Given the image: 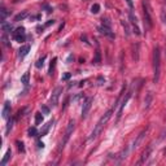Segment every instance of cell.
Instances as JSON below:
<instances>
[{
    "mask_svg": "<svg viewBox=\"0 0 166 166\" xmlns=\"http://www.w3.org/2000/svg\"><path fill=\"white\" fill-rule=\"evenodd\" d=\"M112 113H113V110L110 109V110H108L107 113H105L104 115H103L101 118L99 119V122L96 123V126L93 127V130H92V132H91V135H90V140H93V139H96L97 138V135L100 134V132L103 131V129L105 127V125L108 123V121L110 119V117H112Z\"/></svg>",
    "mask_w": 166,
    "mask_h": 166,
    "instance_id": "obj_1",
    "label": "cell"
},
{
    "mask_svg": "<svg viewBox=\"0 0 166 166\" xmlns=\"http://www.w3.org/2000/svg\"><path fill=\"white\" fill-rule=\"evenodd\" d=\"M153 73H155L153 82L158 83L160 74H161V55H160V48L158 47H156L155 51H153Z\"/></svg>",
    "mask_w": 166,
    "mask_h": 166,
    "instance_id": "obj_2",
    "label": "cell"
},
{
    "mask_svg": "<svg viewBox=\"0 0 166 166\" xmlns=\"http://www.w3.org/2000/svg\"><path fill=\"white\" fill-rule=\"evenodd\" d=\"M143 14H144V26L147 27V30H151L153 26L152 22V16H151V7H149V1L144 0L143 1Z\"/></svg>",
    "mask_w": 166,
    "mask_h": 166,
    "instance_id": "obj_3",
    "label": "cell"
},
{
    "mask_svg": "<svg viewBox=\"0 0 166 166\" xmlns=\"http://www.w3.org/2000/svg\"><path fill=\"white\" fill-rule=\"evenodd\" d=\"M13 39L18 43H22L25 42L26 39V31L23 27H18L16 29V31H13Z\"/></svg>",
    "mask_w": 166,
    "mask_h": 166,
    "instance_id": "obj_4",
    "label": "cell"
},
{
    "mask_svg": "<svg viewBox=\"0 0 166 166\" xmlns=\"http://www.w3.org/2000/svg\"><path fill=\"white\" fill-rule=\"evenodd\" d=\"M74 127H75V123H74V121H70V122H69V125H68V127H66V131H65L64 140H62V144H61L62 148H64V145L68 143V140L70 139L71 134H73V131H74Z\"/></svg>",
    "mask_w": 166,
    "mask_h": 166,
    "instance_id": "obj_5",
    "label": "cell"
},
{
    "mask_svg": "<svg viewBox=\"0 0 166 166\" xmlns=\"http://www.w3.org/2000/svg\"><path fill=\"white\" fill-rule=\"evenodd\" d=\"M129 16H130V22H131L132 29H134V33H135L136 35H140V29H139V26H138V18H136V16L132 13V11H130Z\"/></svg>",
    "mask_w": 166,
    "mask_h": 166,
    "instance_id": "obj_6",
    "label": "cell"
},
{
    "mask_svg": "<svg viewBox=\"0 0 166 166\" xmlns=\"http://www.w3.org/2000/svg\"><path fill=\"white\" fill-rule=\"evenodd\" d=\"M92 101H93L92 97H87V99H86L85 104H83V109H82V117H83V118H85L86 115H87L88 110H90L91 105H92Z\"/></svg>",
    "mask_w": 166,
    "mask_h": 166,
    "instance_id": "obj_7",
    "label": "cell"
},
{
    "mask_svg": "<svg viewBox=\"0 0 166 166\" xmlns=\"http://www.w3.org/2000/svg\"><path fill=\"white\" fill-rule=\"evenodd\" d=\"M62 92V88L61 87H57L56 90L52 92V96H51V104L53 105V107H56L57 105V101H59V97H60V93Z\"/></svg>",
    "mask_w": 166,
    "mask_h": 166,
    "instance_id": "obj_8",
    "label": "cell"
},
{
    "mask_svg": "<svg viewBox=\"0 0 166 166\" xmlns=\"http://www.w3.org/2000/svg\"><path fill=\"white\" fill-rule=\"evenodd\" d=\"M131 91H129L127 92V95H126V97L122 100V103H121V105H119V109H118V113H117V119H119V117H121V114H122V110H123V108H125V105H126V103L129 101V99L131 97Z\"/></svg>",
    "mask_w": 166,
    "mask_h": 166,
    "instance_id": "obj_9",
    "label": "cell"
},
{
    "mask_svg": "<svg viewBox=\"0 0 166 166\" xmlns=\"http://www.w3.org/2000/svg\"><path fill=\"white\" fill-rule=\"evenodd\" d=\"M99 31L101 33V34H104V35H107V37H109V38H114V33L112 31V29L110 27H107V26H104V25H101L100 27H99Z\"/></svg>",
    "mask_w": 166,
    "mask_h": 166,
    "instance_id": "obj_10",
    "label": "cell"
},
{
    "mask_svg": "<svg viewBox=\"0 0 166 166\" xmlns=\"http://www.w3.org/2000/svg\"><path fill=\"white\" fill-rule=\"evenodd\" d=\"M147 131H148V130H144V131H141L140 134H139V136H138V138H136V140L134 141V144H132L131 149H136V148H138V147H139V144L141 143V140H143V139H144V136H145Z\"/></svg>",
    "mask_w": 166,
    "mask_h": 166,
    "instance_id": "obj_11",
    "label": "cell"
},
{
    "mask_svg": "<svg viewBox=\"0 0 166 166\" xmlns=\"http://www.w3.org/2000/svg\"><path fill=\"white\" fill-rule=\"evenodd\" d=\"M151 152H152V147H148V149H147L145 152L143 153V156H141V158H140V161L138 162V165H141V163H144L147 160H148V157H149V155H151Z\"/></svg>",
    "mask_w": 166,
    "mask_h": 166,
    "instance_id": "obj_12",
    "label": "cell"
},
{
    "mask_svg": "<svg viewBox=\"0 0 166 166\" xmlns=\"http://www.w3.org/2000/svg\"><path fill=\"white\" fill-rule=\"evenodd\" d=\"M9 113H11V103L5 101L4 103V108H3V118H8Z\"/></svg>",
    "mask_w": 166,
    "mask_h": 166,
    "instance_id": "obj_13",
    "label": "cell"
},
{
    "mask_svg": "<svg viewBox=\"0 0 166 166\" xmlns=\"http://www.w3.org/2000/svg\"><path fill=\"white\" fill-rule=\"evenodd\" d=\"M29 51H30V45H22V47L20 48V57L21 59H23V57L26 56V55L29 53Z\"/></svg>",
    "mask_w": 166,
    "mask_h": 166,
    "instance_id": "obj_14",
    "label": "cell"
},
{
    "mask_svg": "<svg viewBox=\"0 0 166 166\" xmlns=\"http://www.w3.org/2000/svg\"><path fill=\"white\" fill-rule=\"evenodd\" d=\"M12 157V151L11 149H8L5 152V155H4V158L1 160V166H4V165H7V162H8V160Z\"/></svg>",
    "mask_w": 166,
    "mask_h": 166,
    "instance_id": "obj_15",
    "label": "cell"
},
{
    "mask_svg": "<svg viewBox=\"0 0 166 166\" xmlns=\"http://www.w3.org/2000/svg\"><path fill=\"white\" fill-rule=\"evenodd\" d=\"M52 123H53V122H52V121H51V122H48V123L45 125V127H44V129L42 130V132H40V135H42V136H43V135H45V134H47V132H48V130H49V127L52 126Z\"/></svg>",
    "mask_w": 166,
    "mask_h": 166,
    "instance_id": "obj_16",
    "label": "cell"
},
{
    "mask_svg": "<svg viewBox=\"0 0 166 166\" xmlns=\"http://www.w3.org/2000/svg\"><path fill=\"white\" fill-rule=\"evenodd\" d=\"M29 77H30V74H29L27 71H26V73L21 77V82H22L23 85H27V83H29Z\"/></svg>",
    "mask_w": 166,
    "mask_h": 166,
    "instance_id": "obj_17",
    "label": "cell"
},
{
    "mask_svg": "<svg viewBox=\"0 0 166 166\" xmlns=\"http://www.w3.org/2000/svg\"><path fill=\"white\" fill-rule=\"evenodd\" d=\"M151 101H152V93L149 92L148 96H147V100L144 101V103H145V105H144V107H145V109H148V108H149V104H151Z\"/></svg>",
    "mask_w": 166,
    "mask_h": 166,
    "instance_id": "obj_18",
    "label": "cell"
},
{
    "mask_svg": "<svg viewBox=\"0 0 166 166\" xmlns=\"http://www.w3.org/2000/svg\"><path fill=\"white\" fill-rule=\"evenodd\" d=\"M42 122H43V115L40 114V113H37V114H35V123L40 125Z\"/></svg>",
    "mask_w": 166,
    "mask_h": 166,
    "instance_id": "obj_19",
    "label": "cell"
},
{
    "mask_svg": "<svg viewBox=\"0 0 166 166\" xmlns=\"http://www.w3.org/2000/svg\"><path fill=\"white\" fill-rule=\"evenodd\" d=\"M91 12H92L93 14H97L99 12H100V5H99V4H93V5L91 7Z\"/></svg>",
    "mask_w": 166,
    "mask_h": 166,
    "instance_id": "obj_20",
    "label": "cell"
},
{
    "mask_svg": "<svg viewBox=\"0 0 166 166\" xmlns=\"http://www.w3.org/2000/svg\"><path fill=\"white\" fill-rule=\"evenodd\" d=\"M26 16H27V12H22V13H20V14H17V16H16V18H14V21H20V20H23V18L26 17Z\"/></svg>",
    "mask_w": 166,
    "mask_h": 166,
    "instance_id": "obj_21",
    "label": "cell"
},
{
    "mask_svg": "<svg viewBox=\"0 0 166 166\" xmlns=\"http://www.w3.org/2000/svg\"><path fill=\"white\" fill-rule=\"evenodd\" d=\"M1 29H3V31H5V33H9V31L12 30V25L11 23H3V26H1Z\"/></svg>",
    "mask_w": 166,
    "mask_h": 166,
    "instance_id": "obj_22",
    "label": "cell"
},
{
    "mask_svg": "<svg viewBox=\"0 0 166 166\" xmlns=\"http://www.w3.org/2000/svg\"><path fill=\"white\" fill-rule=\"evenodd\" d=\"M29 136H37L38 135V131H37V129L35 127H31V129H29Z\"/></svg>",
    "mask_w": 166,
    "mask_h": 166,
    "instance_id": "obj_23",
    "label": "cell"
},
{
    "mask_svg": "<svg viewBox=\"0 0 166 166\" xmlns=\"http://www.w3.org/2000/svg\"><path fill=\"white\" fill-rule=\"evenodd\" d=\"M44 60H45V57H42V59L38 60V62H37V68L38 69L43 68V65H44Z\"/></svg>",
    "mask_w": 166,
    "mask_h": 166,
    "instance_id": "obj_24",
    "label": "cell"
},
{
    "mask_svg": "<svg viewBox=\"0 0 166 166\" xmlns=\"http://www.w3.org/2000/svg\"><path fill=\"white\" fill-rule=\"evenodd\" d=\"M5 17H7V11L5 9H1V23L5 22Z\"/></svg>",
    "mask_w": 166,
    "mask_h": 166,
    "instance_id": "obj_25",
    "label": "cell"
},
{
    "mask_svg": "<svg viewBox=\"0 0 166 166\" xmlns=\"http://www.w3.org/2000/svg\"><path fill=\"white\" fill-rule=\"evenodd\" d=\"M100 61H101V57H100V52L96 51V57H95V61H93V62H95V64H99Z\"/></svg>",
    "mask_w": 166,
    "mask_h": 166,
    "instance_id": "obj_26",
    "label": "cell"
},
{
    "mask_svg": "<svg viewBox=\"0 0 166 166\" xmlns=\"http://www.w3.org/2000/svg\"><path fill=\"white\" fill-rule=\"evenodd\" d=\"M103 25L104 26H107V27H110V21H109V18H103Z\"/></svg>",
    "mask_w": 166,
    "mask_h": 166,
    "instance_id": "obj_27",
    "label": "cell"
},
{
    "mask_svg": "<svg viewBox=\"0 0 166 166\" xmlns=\"http://www.w3.org/2000/svg\"><path fill=\"white\" fill-rule=\"evenodd\" d=\"M17 145H18V151H20V152H23V151H25L22 141H17Z\"/></svg>",
    "mask_w": 166,
    "mask_h": 166,
    "instance_id": "obj_28",
    "label": "cell"
},
{
    "mask_svg": "<svg viewBox=\"0 0 166 166\" xmlns=\"http://www.w3.org/2000/svg\"><path fill=\"white\" fill-rule=\"evenodd\" d=\"M12 126H13V121L11 119V121L8 122V126H7V134L9 132V130H12Z\"/></svg>",
    "mask_w": 166,
    "mask_h": 166,
    "instance_id": "obj_29",
    "label": "cell"
},
{
    "mask_svg": "<svg viewBox=\"0 0 166 166\" xmlns=\"http://www.w3.org/2000/svg\"><path fill=\"white\" fill-rule=\"evenodd\" d=\"M122 26H123V27L126 29V35H129V34H130V31H129V26H127V23L125 22V21H122Z\"/></svg>",
    "mask_w": 166,
    "mask_h": 166,
    "instance_id": "obj_30",
    "label": "cell"
},
{
    "mask_svg": "<svg viewBox=\"0 0 166 166\" xmlns=\"http://www.w3.org/2000/svg\"><path fill=\"white\" fill-rule=\"evenodd\" d=\"M126 3H127V5L130 7V9L132 11V8H134V4H132V0H126Z\"/></svg>",
    "mask_w": 166,
    "mask_h": 166,
    "instance_id": "obj_31",
    "label": "cell"
},
{
    "mask_svg": "<svg viewBox=\"0 0 166 166\" xmlns=\"http://www.w3.org/2000/svg\"><path fill=\"white\" fill-rule=\"evenodd\" d=\"M3 43H4V45H7V47H9L8 39H7V37H5V35H3Z\"/></svg>",
    "mask_w": 166,
    "mask_h": 166,
    "instance_id": "obj_32",
    "label": "cell"
},
{
    "mask_svg": "<svg viewBox=\"0 0 166 166\" xmlns=\"http://www.w3.org/2000/svg\"><path fill=\"white\" fill-rule=\"evenodd\" d=\"M71 77V74L70 73H66V74H64V77H62V79H64V81H68L69 78H70Z\"/></svg>",
    "mask_w": 166,
    "mask_h": 166,
    "instance_id": "obj_33",
    "label": "cell"
},
{
    "mask_svg": "<svg viewBox=\"0 0 166 166\" xmlns=\"http://www.w3.org/2000/svg\"><path fill=\"white\" fill-rule=\"evenodd\" d=\"M166 138V126H165V129L162 130V132H161V139H165Z\"/></svg>",
    "mask_w": 166,
    "mask_h": 166,
    "instance_id": "obj_34",
    "label": "cell"
},
{
    "mask_svg": "<svg viewBox=\"0 0 166 166\" xmlns=\"http://www.w3.org/2000/svg\"><path fill=\"white\" fill-rule=\"evenodd\" d=\"M42 110H43V113H44V114H48V113H49V109H48L47 107H43Z\"/></svg>",
    "mask_w": 166,
    "mask_h": 166,
    "instance_id": "obj_35",
    "label": "cell"
},
{
    "mask_svg": "<svg viewBox=\"0 0 166 166\" xmlns=\"http://www.w3.org/2000/svg\"><path fill=\"white\" fill-rule=\"evenodd\" d=\"M38 147H39V148H43V147H44V144L40 143V141H39V143H38Z\"/></svg>",
    "mask_w": 166,
    "mask_h": 166,
    "instance_id": "obj_36",
    "label": "cell"
}]
</instances>
